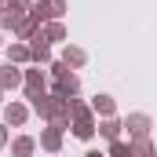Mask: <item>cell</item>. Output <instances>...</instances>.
<instances>
[{"instance_id":"cell-18","label":"cell","mask_w":157,"mask_h":157,"mask_svg":"<svg viewBox=\"0 0 157 157\" xmlns=\"http://www.w3.org/2000/svg\"><path fill=\"white\" fill-rule=\"evenodd\" d=\"M0 11H4V0H0Z\"/></svg>"},{"instance_id":"cell-14","label":"cell","mask_w":157,"mask_h":157,"mask_svg":"<svg viewBox=\"0 0 157 157\" xmlns=\"http://www.w3.org/2000/svg\"><path fill=\"white\" fill-rule=\"evenodd\" d=\"M7 55H11L15 62H26V59H29V51H26V44H11V48H7Z\"/></svg>"},{"instance_id":"cell-6","label":"cell","mask_w":157,"mask_h":157,"mask_svg":"<svg viewBox=\"0 0 157 157\" xmlns=\"http://www.w3.org/2000/svg\"><path fill=\"white\" fill-rule=\"evenodd\" d=\"M40 146H44V150H51V154H55V150H59V146H62V128H55V124H51V128H48V132H44V135H40Z\"/></svg>"},{"instance_id":"cell-7","label":"cell","mask_w":157,"mask_h":157,"mask_svg":"<svg viewBox=\"0 0 157 157\" xmlns=\"http://www.w3.org/2000/svg\"><path fill=\"white\" fill-rule=\"evenodd\" d=\"M26 113H29V110H26L22 102H11L4 117H7V124H26Z\"/></svg>"},{"instance_id":"cell-8","label":"cell","mask_w":157,"mask_h":157,"mask_svg":"<svg viewBox=\"0 0 157 157\" xmlns=\"http://www.w3.org/2000/svg\"><path fill=\"white\" fill-rule=\"evenodd\" d=\"M91 110H95V113H102V117H113V99H110V95H95Z\"/></svg>"},{"instance_id":"cell-10","label":"cell","mask_w":157,"mask_h":157,"mask_svg":"<svg viewBox=\"0 0 157 157\" xmlns=\"http://www.w3.org/2000/svg\"><path fill=\"white\" fill-rule=\"evenodd\" d=\"M99 132H102V135H106V139H110V143H117V135H121V124L113 117H106L102 121V124H99Z\"/></svg>"},{"instance_id":"cell-4","label":"cell","mask_w":157,"mask_h":157,"mask_svg":"<svg viewBox=\"0 0 157 157\" xmlns=\"http://www.w3.org/2000/svg\"><path fill=\"white\" fill-rule=\"evenodd\" d=\"M26 51H29V59H37V62H48V59H51V51H48V40L40 37V33H33V44H29Z\"/></svg>"},{"instance_id":"cell-1","label":"cell","mask_w":157,"mask_h":157,"mask_svg":"<svg viewBox=\"0 0 157 157\" xmlns=\"http://www.w3.org/2000/svg\"><path fill=\"white\" fill-rule=\"evenodd\" d=\"M62 11H66V4H62V0H40L37 7L29 11V18H33V22H44V18H59Z\"/></svg>"},{"instance_id":"cell-17","label":"cell","mask_w":157,"mask_h":157,"mask_svg":"<svg viewBox=\"0 0 157 157\" xmlns=\"http://www.w3.org/2000/svg\"><path fill=\"white\" fill-rule=\"evenodd\" d=\"M88 157H102V154H99V150H91V154H88Z\"/></svg>"},{"instance_id":"cell-12","label":"cell","mask_w":157,"mask_h":157,"mask_svg":"<svg viewBox=\"0 0 157 157\" xmlns=\"http://www.w3.org/2000/svg\"><path fill=\"white\" fill-rule=\"evenodd\" d=\"M40 37H44V40H62V37H66V29H62V22H51Z\"/></svg>"},{"instance_id":"cell-11","label":"cell","mask_w":157,"mask_h":157,"mask_svg":"<svg viewBox=\"0 0 157 157\" xmlns=\"http://www.w3.org/2000/svg\"><path fill=\"white\" fill-rule=\"evenodd\" d=\"M18 80H22L18 70H11V66H7V70H0V88H15Z\"/></svg>"},{"instance_id":"cell-5","label":"cell","mask_w":157,"mask_h":157,"mask_svg":"<svg viewBox=\"0 0 157 157\" xmlns=\"http://www.w3.org/2000/svg\"><path fill=\"white\" fill-rule=\"evenodd\" d=\"M26 95H29V99H40V95H44V77H40V70H29V73H26Z\"/></svg>"},{"instance_id":"cell-15","label":"cell","mask_w":157,"mask_h":157,"mask_svg":"<svg viewBox=\"0 0 157 157\" xmlns=\"http://www.w3.org/2000/svg\"><path fill=\"white\" fill-rule=\"evenodd\" d=\"M110 157H132V154H128L124 143H113V146H110Z\"/></svg>"},{"instance_id":"cell-2","label":"cell","mask_w":157,"mask_h":157,"mask_svg":"<svg viewBox=\"0 0 157 157\" xmlns=\"http://www.w3.org/2000/svg\"><path fill=\"white\" fill-rule=\"evenodd\" d=\"M55 84H59V95H62V99H70V95L77 91V77H73L66 66H55Z\"/></svg>"},{"instance_id":"cell-16","label":"cell","mask_w":157,"mask_h":157,"mask_svg":"<svg viewBox=\"0 0 157 157\" xmlns=\"http://www.w3.org/2000/svg\"><path fill=\"white\" fill-rule=\"evenodd\" d=\"M4 143H7V128L0 124V146H4Z\"/></svg>"},{"instance_id":"cell-9","label":"cell","mask_w":157,"mask_h":157,"mask_svg":"<svg viewBox=\"0 0 157 157\" xmlns=\"http://www.w3.org/2000/svg\"><path fill=\"white\" fill-rule=\"evenodd\" d=\"M33 146H37V143H33L29 135H22V139H15V146H11V154H15V157H29V154H33Z\"/></svg>"},{"instance_id":"cell-3","label":"cell","mask_w":157,"mask_h":157,"mask_svg":"<svg viewBox=\"0 0 157 157\" xmlns=\"http://www.w3.org/2000/svg\"><path fill=\"white\" fill-rule=\"evenodd\" d=\"M128 132H132L135 139H146V132H150V117H146V113H132V117H128Z\"/></svg>"},{"instance_id":"cell-13","label":"cell","mask_w":157,"mask_h":157,"mask_svg":"<svg viewBox=\"0 0 157 157\" xmlns=\"http://www.w3.org/2000/svg\"><path fill=\"white\" fill-rule=\"evenodd\" d=\"M66 66H84V51L80 48H66Z\"/></svg>"}]
</instances>
